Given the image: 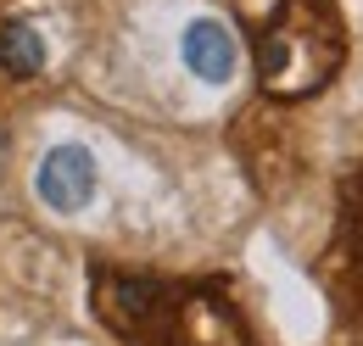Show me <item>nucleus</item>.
Listing matches in <instances>:
<instances>
[{"instance_id": "nucleus-1", "label": "nucleus", "mask_w": 363, "mask_h": 346, "mask_svg": "<svg viewBox=\"0 0 363 346\" xmlns=\"http://www.w3.org/2000/svg\"><path fill=\"white\" fill-rule=\"evenodd\" d=\"M95 313L129 346H252L246 318L207 279L95 274Z\"/></svg>"}, {"instance_id": "nucleus-2", "label": "nucleus", "mask_w": 363, "mask_h": 346, "mask_svg": "<svg viewBox=\"0 0 363 346\" xmlns=\"http://www.w3.org/2000/svg\"><path fill=\"white\" fill-rule=\"evenodd\" d=\"M252 34L257 79L279 101H302L335 79L347 62V23L335 0H235Z\"/></svg>"}, {"instance_id": "nucleus-3", "label": "nucleus", "mask_w": 363, "mask_h": 346, "mask_svg": "<svg viewBox=\"0 0 363 346\" xmlns=\"http://www.w3.org/2000/svg\"><path fill=\"white\" fill-rule=\"evenodd\" d=\"M40 190H45L50 207H79L95 190V162L84 145H56L40 168Z\"/></svg>"}, {"instance_id": "nucleus-4", "label": "nucleus", "mask_w": 363, "mask_h": 346, "mask_svg": "<svg viewBox=\"0 0 363 346\" xmlns=\"http://www.w3.org/2000/svg\"><path fill=\"white\" fill-rule=\"evenodd\" d=\"M184 62H190V73L224 84L235 73V40H229V28L224 23H190L184 28Z\"/></svg>"}, {"instance_id": "nucleus-5", "label": "nucleus", "mask_w": 363, "mask_h": 346, "mask_svg": "<svg viewBox=\"0 0 363 346\" xmlns=\"http://www.w3.org/2000/svg\"><path fill=\"white\" fill-rule=\"evenodd\" d=\"M0 62H6V73H40L45 45H40V34H34L28 23H6V34H0Z\"/></svg>"}, {"instance_id": "nucleus-6", "label": "nucleus", "mask_w": 363, "mask_h": 346, "mask_svg": "<svg viewBox=\"0 0 363 346\" xmlns=\"http://www.w3.org/2000/svg\"><path fill=\"white\" fill-rule=\"evenodd\" d=\"M341 246H347V268L358 274V285H363V168L347 184V201H341Z\"/></svg>"}]
</instances>
